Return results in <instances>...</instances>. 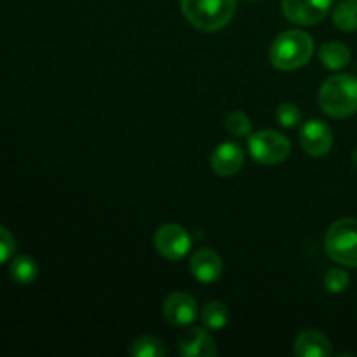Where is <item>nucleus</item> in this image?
I'll return each mask as SVG.
<instances>
[{
    "label": "nucleus",
    "instance_id": "1",
    "mask_svg": "<svg viewBox=\"0 0 357 357\" xmlns=\"http://www.w3.org/2000/svg\"><path fill=\"white\" fill-rule=\"evenodd\" d=\"M319 105L328 117L347 119L357 114V77L340 73L324 80Z\"/></svg>",
    "mask_w": 357,
    "mask_h": 357
},
{
    "label": "nucleus",
    "instance_id": "2",
    "mask_svg": "<svg viewBox=\"0 0 357 357\" xmlns=\"http://www.w3.org/2000/svg\"><path fill=\"white\" fill-rule=\"evenodd\" d=\"M314 54V40L309 33L288 30L279 35L271 45V63L278 70L291 72L305 66Z\"/></svg>",
    "mask_w": 357,
    "mask_h": 357
},
{
    "label": "nucleus",
    "instance_id": "3",
    "mask_svg": "<svg viewBox=\"0 0 357 357\" xmlns=\"http://www.w3.org/2000/svg\"><path fill=\"white\" fill-rule=\"evenodd\" d=\"M188 23L201 31H216L230 23L237 9L236 0H180Z\"/></svg>",
    "mask_w": 357,
    "mask_h": 357
},
{
    "label": "nucleus",
    "instance_id": "4",
    "mask_svg": "<svg viewBox=\"0 0 357 357\" xmlns=\"http://www.w3.org/2000/svg\"><path fill=\"white\" fill-rule=\"evenodd\" d=\"M326 255L337 264L357 268V218H340L328 229Z\"/></svg>",
    "mask_w": 357,
    "mask_h": 357
},
{
    "label": "nucleus",
    "instance_id": "5",
    "mask_svg": "<svg viewBox=\"0 0 357 357\" xmlns=\"http://www.w3.org/2000/svg\"><path fill=\"white\" fill-rule=\"evenodd\" d=\"M248 149H250L251 157L264 166H275V164L284 162L291 153L288 138L271 129L251 135L248 139Z\"/></svg>",
    "mask_w": 357,
    "mask_h": 357
},
{
    "label": "nucleus",
    "instance_id": "6",
    "mask_svg": "<svg viewBox=\"0 0 357 357\" xmlns=\"http://www.w3.org/2000/svg\"><path fill=\"white\" fill-rule=\"evenodd\" d=\"M153 244H155L160 257L171 261H178L188 255L192 239L183 227L167 223V225H162L157 230L155 236H153Z\"/></svg>",
    "mask_w": 357,
    "mask_h": 357
},
{
    "label": "nucleus",
    "instance_id": "7",
    "mask_svg": "<svg viewBox=\"0 0 357 357\" xmlns=\"http://www.w3.org/2000/svg\"><path fill=\"white\" fill-rule=\"evenodd\" d=\"M282 13L291 23L312 26L321 23L331 9V0H282Z\"/></svg>",
    "mask_w": 357,
    "mask_h": 357
},
{
    "label": "nucleus",
    "instance_id": "8",
    "mask_svg": "<svg viewBox=\"0 0 357 357\" xmlns=\"http://www.w3.org/2000/svg\"><path fill=\"white\" fill-rule=\"evenodd\" d=\"M300 143L309 155L324 157L330 153L331 146H333V132L326 122L310 119L300 132Z\"/></svg>",
    "mask_w": 357,
    "mask_h": 357
},
{
    "label": "nucleus",
    "instance_id": "9",
    "mask_svg": "<svg viewBox=\"0 0 357 357\" xmlns=\"http://www.w3.org/2000/svg\"><path fill=\"white\" fill-rule=\"evenodd\" d=\"M162 314L164 319L169 324H173V326H188V324L194 323L195 317L199 316L197 302H195L194 296H190L188 293H171V295L164 300Z\"/></svg>",
    "mask_w": 357,
    "mask_h": 357
},
{
    "label": "nucleus",
    "instance_id": "10",
    "mask_svg": "<svg viewBox=\"0 0 357 357\" xmlns=\"http://www.w3.org/2000/svg\"><path fill=\"white\" fill-rule=\"evenodd\" d=\"M178 351L185 357H215L218 354L215 340L202 328H188L178 338Z\"/></svg>",
    "mask_w": 357,
    "mask_h": 357
},
{
    "label": "nucleus",
    "instance_id": "11",
    "mask_svg": "<svg viewBox=\"0 0 357 357\" xmlns=\"http://www.w3.org/2000/svg\"><path fill=\"white\" fill-rule=\"evenodd\" d=\"M244 164V152L239 145L232 142H223L213 150L211 167L220 176H234Z\"/></svg>",
    "mask_w": 357,
    "mask_h": 357
},
{
    "label": "nucleus",
    "instance_id": "12",
    "mask_svg": "<svg viewBox=\"0 0 357 357\" xmlns=\"http://www.w3.org/2000/svg\"><path fill=\"white\" fill-rule=\"evenodd\" d=\"M188 267H190L192 275L201 282H215L223 274L222 258L216 251L208 250V248L195 251L192 255Z\"/></svg>",
    "mask_w": 357,
    "mask_h": 357
},
{
    "label": "nucleus",
    "instance_id": "13",
    "mask_svg": "<svg viewBox=\"0 0 357 357\" xmlns=\"http://www.w3.org/2000/svg\"><path fill=\"white\" fill-rule=\"evenodd\" d=\"M295 354L300 357H328L331 356V342L317 330H307L296 337Z\"/></svg>",
    "mask_w": 357,
    "mask_h": 357
},
{
    "label": "nucleus",
    "instance_id": "14",
    "mask_svg": "<svg viewBox=\"0 0 357 357\" xmlns=\"http://www.w3.org/2000/svg\"><path fill=\"white\" fill-rule=\"evenodd\" d=\"M319 58L328 70H342L351 63V51L342 42H326L321 45Z\"/></svg>",
    "mask_w": 357,
    "mask_h": 357
},
{
    "label": "nucleus",
    "instance_id": "15",
    "mask_svg": "<svg viewBox=\"0 0 357 357\" xmlns=\"http://www.w3.org/2000/svg\"><path fill=\"white\" fill-rule=\"evenodd\" d=\"M9 272L14 282H17V284L21 286H26V284H31V282L37 279L38 265L31 257L20 255V257L13 258Z\"/></svg>",
    "mask_w": 357,
    "mask_h": 357
},
{
    "label": "nucleus",
    "instance_id": "16",
    "mask_svg": "<svg viewBox=\"0 0 357 357\" xmlns=\"http://www.w3.org/2000/svg\"><path fill=\"white\" fill-rule=\"evenodd\" d=\"M229 309H227L225 303L218 302V300L206 303L201 310L202 324H204L208 330L213 331L223 330V328L227 326V323H229Z\"/></svg>",
    "mask_w": 357,
    "mask_h": 357
},
{
    "label": "nucleus",
    "instance_id": "17",
    "mask_svg": "<svg viewBox=\"0 0 357 357\" xmlns=\"http://www.w3.org/2000/svg\"><path fill=\"white\" fill-rule=\"evenodd\" d=\"M333 23L338 30H357V0H342L333 9Z\"/></svg>",
    "mask_w": 357,
    "mask_h": 357
},
{
    "label": "nucleus",
    "instance_id": "18",
    "mask_svg": "<svg viewBox=\"0 0 357 357\" xmlns=\"http://www.w3.org/2000/svg\"><path fill=\"white\" fill-rule=\"evenodd\" d=\"M167 354V349L162 342L155 337H139L132 342L131 356L135 357H164Z\"/></svg>",
    "mask_w": 357,
    "mask_h": 357
},
{
    "label": "nucleus",
    "instance_id": "19",
    "mask_svg": "<svg viewBox=\"0 0 357 357\" xmlns=\"http://www.w3.org/2000/svg\"><path fill=\"white\" fill-rule=\"evenodd\" d=\"M227 131L236 138H246L251 135V121L244 112H232L225 121Z\"/></svg>",
    "mask_w": 357,
    "mask_h": 357
},
{
    "label": "nucleus",
    "instance_id": "20",
    "mask_svg": "<svg viewBox=\"0 0 357 357\" xmlns=\"http://www.w3.org/2000/svg\"><path fill=\"white\" fill-rule=\"evenodd\" d=\"M275 119L282 128H296L302 121V112L296 105L293 103H282L279 105L275 110Z\"/></svg>",
    "mask_w": 357,
    "mask_h": 357
},
{
    "label": "nucleus",
    "instance_id": "21",
    "mask_svg": "<svg viewBox=\"0 0 357 357\" xmlns=\"http://www.w3.org/2000/svg\"><path fill=\"white\" fill-rule=\"evenodd\" d=\"M351 284V278L345 271L340 268H333V271H328L324 275V286L330 293H344L345 289Z\"/></svg>",
    "mask_w": 357,
    "mask_h": 357
},
{
    "label": "nucleus",
    "instance_id": "22",
    "mask_svg": "<svg viewBox=\"0 0 357 357\" xmlns=\"http://www.w3.org/2000/svg\"><path fill=\"white\" fill-rule=\"evenodd\" d=\"M16 239H14L13 234L6 229L3 225H0V265L6 264L7 260L14 257L16 253Z\"/></svg>",
    "mask_w": 357,
    "mask_h": 357
},
{
    "label": "nucleus",
    "instance_id": "23",
    "mask_svg": "<svg viewBox=\"0 0 357 357\" xmlns=\"http://www.w3.org/2000/svg\"><path fill=\"white\" fill-rule=\"evenodd\" d=\"M352 160H354V164L357 166V149L354 150V153H352Z\"/></svg>",
    "mask_w": 357,
    "mask_h": 357
}]
</instances>
